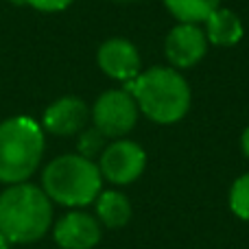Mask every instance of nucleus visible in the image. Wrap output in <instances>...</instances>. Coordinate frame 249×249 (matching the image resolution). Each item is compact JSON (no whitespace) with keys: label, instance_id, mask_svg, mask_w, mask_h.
<instances>
[{"label":"nucleus","instance_id":"7ed1b4c3","mask_svg":"<svg viewBox=\"0 0 249 249\" xmlns=\"http://www.w3.org/2000/svg\"><path fill=\"white\" fill-rule=\"evenodd\" d=\"M44 155V133L37 123L18 116L0 124V181L22 184Z\"/></svg>","mask_w":249,"mask_h":249},{"label":"nucleus","instance_id":"a211bd4d","mask_svg":"<svg viewBox=\"0 0 249 249\" xmlns=\"http://www.w3.org/2000/svg\"><path fill=\"white\" fill-rule=\"evenodd\" d=\"M11 2H16V4H26L24 0H11Z\"/></svg>","mask_w":249,"mask_h":249},{"label":"nucleus","instance_id":"6e6552de","mask_svg":"<svg viewBox=\"0 0 249 249\" xmlns=\"http://www.w3.org/2000/svg\"><path fill=\"white\" fill-rule=\"evenodd\" d=\"M99 66L107 77L118 81H131L140 74V55L131 42L123 37H112L99 48Z\"/></svg>","mask_w":249,"mask_h":249},{"label":"nucleus","instance_id":"1a4fd4ad","mask_svg":"<svg viewBox=\"0 0 249 249\" xmlns=\"http://www.w3.org/2000/svg\"><path fill=\"white\" fill-rule=\"evenodd\" d=\"M55 241L61 249H92L101 241V225L88 212H68L55 225Z\"/></svg>","mask_w":249,"mask_h":249},{"label":"nucleus","instance_id":"dca6fc26","mask_svg":"<svg viewBox=\"0 0 249 249\" xmlns=\"http://www.w3.org/2000/svg\"><path fill=\"white\" fill-rule=\"evenodd\" d=\"M24 2L39 9V11H61L68 4H72L74 0H24Z\"/></svg>","mask_w":249,"mask_h":249},{"label":"nucleus","instance_id":"20e7f679","mask_svg":"<svg viewBox=\"0 0 249 249\" xmlns=\"http://www.w3.org/2000/svg\"><path fill=\"white\" fill-rule=\"evenodd\" d=\"M99 166L83 155H61L53 160L42 175V186L48 199L61 206H88L101 193Z\"/></svg>","mask_w":249,"mask_h":249},{"label":"nucleus","instance_id":"0eeeda50","mask_svg":"<svg viewBox=\"0 0 249 249\" xmlns=\"http://www.w3.org/2000/svg\"><path fill=\"white\" fill-rule=\"evenodd\" d=\"M206 51H208V37L199 29V24L179 22L168 33L166 42H164L166 59L175 68H193L195 64H199L203 59Z\"/></svg>","mask_w":249,"mask_h":249},{"label":"nucleus","instance_id":"f03ea898","mask_svg":"<svg viewBox=\"0 0 249 249\" xmlns=\"http://www.w3.org/2000/svg\"><path fill=\"white\" fill-rule=\"evenodd\" d=\"M53 206L42 188L13 184L0 195V234L9 243H33L48 232Z\"/></svg>","mask_w":249,"mask_h":249},{"label":"nucleus","instance_id":"4468645a","mask_svg":"<svg viewBox=\"0 0 249 249\" xmlns=\"http://www.w3.org/2000/svg\"><path fill=\"white\" fill-rule=\"evenodd\" d=\"M230 208L243 221H249V173L238 177L230 190Z\"/></svg>","mask_w":249,"mask_h":249},{"label":"nucleus","instance_id":"ddd939ff","mask_svg":"<svg viewBox=\"0 0 249 249\" xmlns=\"http://www.w3.org/2000/svg\"><path fill=\"white\" fill-rule=\"evenodd\" d=\"M164 4L179 22L199 24V22H206L219 9L221 0H164Z\"/></svg>","mask_w":249,"mask_h":249},{"label":"nucleus","instance_id":"423d86ee","mask_svg":"<svg viewBox=\"0 0 249 249\" xmlns=\"http://www.w3.org/2000/svg\"><path fill=\"white\" fill-rule=\"evenodd\" d=\"M146 166V153L140 144L131 140L112 142L101 155L99 171L112 184L124 186L136 181Z\"/></svg>","mask_w":249,"mask_h":249},{"label":"nucleus","instance_id":"2eb2a0df","mask_svg":"<svg viewBox=\"0 0 249 249\" xmlns=\"http://www.w3.org/2000/svg\"><path fill=\"white\" fill-rule=\"evenodd\" d=\"M103 138L105 136L96 127L94 129H88V131L81 136V140H79V153H81L83 158L92 160L101 149H103Z\"/></svg>","mask_w":249,"mask_h":249},{"label":"nucleus","instance_id":"f8f14e48","mask_svg":"<svg viewBox=\"0 0 249 249\" xmlns=\"http://www.w3.org/2000/svg\"><path fill=\"white\" fill-rule=\"evenodd\" d=\"M96 214L101 223L109 230H118L129 223L131 219V203L123 193L116 190H105L96 197Z\"/></svg>","mask_w":249,"mask_h":249},{"label":"nucleus","instance_id":"9b49d317","mask_svg":"<svg viewBox=\"0 0 249 249\" xmlns=\"http://www.w3.org/2000/svg\"><path fill=\"white\" fill-rule=\"evenodd\" d=\"M243 22L230 9H216L206 20V37L216 46H234L243 39Z\"/></svg>","mask_w":249,"mask_h":249},{"label":"nucleus","instance_id":"f257e3e1","mask_svg":"<svg viewBox=\"0 0 249 249\" xmlns=\"http://www.w3.org/2000/svg\"><path fill=\"white\" fill-rule=\"evenodd\" d=\"M124 90L133 96L138 109L149 121L173 124L188 114L190 88L186 79L173 68H151L127 81Z\"/></svg>","mask_w":249,"mask_h":249},{"label":"nucleus","instance_id":"f3484780","mask_svg":"<svg viewBox=\"0 0 249 249\" xmlns=\"http://www.w3.org/2000/svg\"><path fill=\"white\" fill-rule=\"evenodd\" d=\"M241 144H243V153L249 158V127L243 131V138H241Z\"/></svg>","mask_w":249,"mask_h":249},{"label":"nucleus","instance_id":"39448f33","mask_svg":"<svg viewBox=\"0 0 249 249\" xmlns=\"http://www.w3.org/2000/svg\"><path fill=\"white\" fill-rule=\"evenodd\" d=\"M92 118L105 138H121L136 127L138 103L127 90H109L96 99Z\"/></svg>","mask_w":249,"mask_h":249},{"label":"nucleus","instance_id":"9d476101","mask_svg":"<svg viewBox=\"0 0 249 249\" xmlns=\"http://www.w3.org/2000/svg\"><path fill=\"white\" fill-rule=\"evenodd\" d=\"M90 109L77 96H64L55 101L44 114V127L55 136H72L81 131L88 123Z\"/></svg>","mask_w":249,"mask_h":249}]
</instances>
